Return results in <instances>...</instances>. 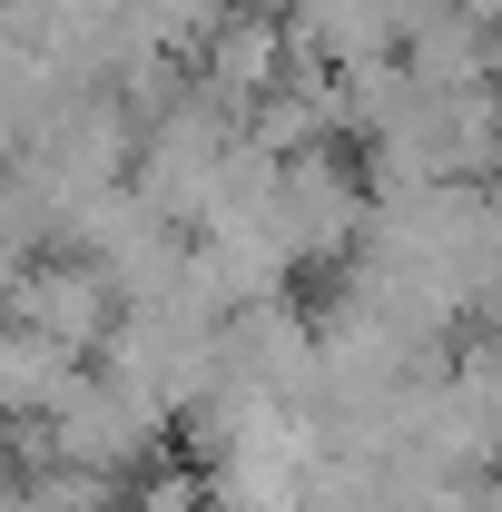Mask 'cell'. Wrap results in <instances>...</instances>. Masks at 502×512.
Segmentation results:
<instances>
[{"label": "cell", "mask_w": 502, "mask_h": 512, "mask_svg": "<svg viewBox=\"0 0 502 512\" xmlns=\"http://www.w3.org/2000/svg\"><path fill=\"white\" fill-rule=\"evenodd\" d=\"M10 325L60 345V355H89L99 335H119V296L89 256H40L30 276H10Z\"/></svg>", "instance_id": "6da1fadb"}]
</instances>
